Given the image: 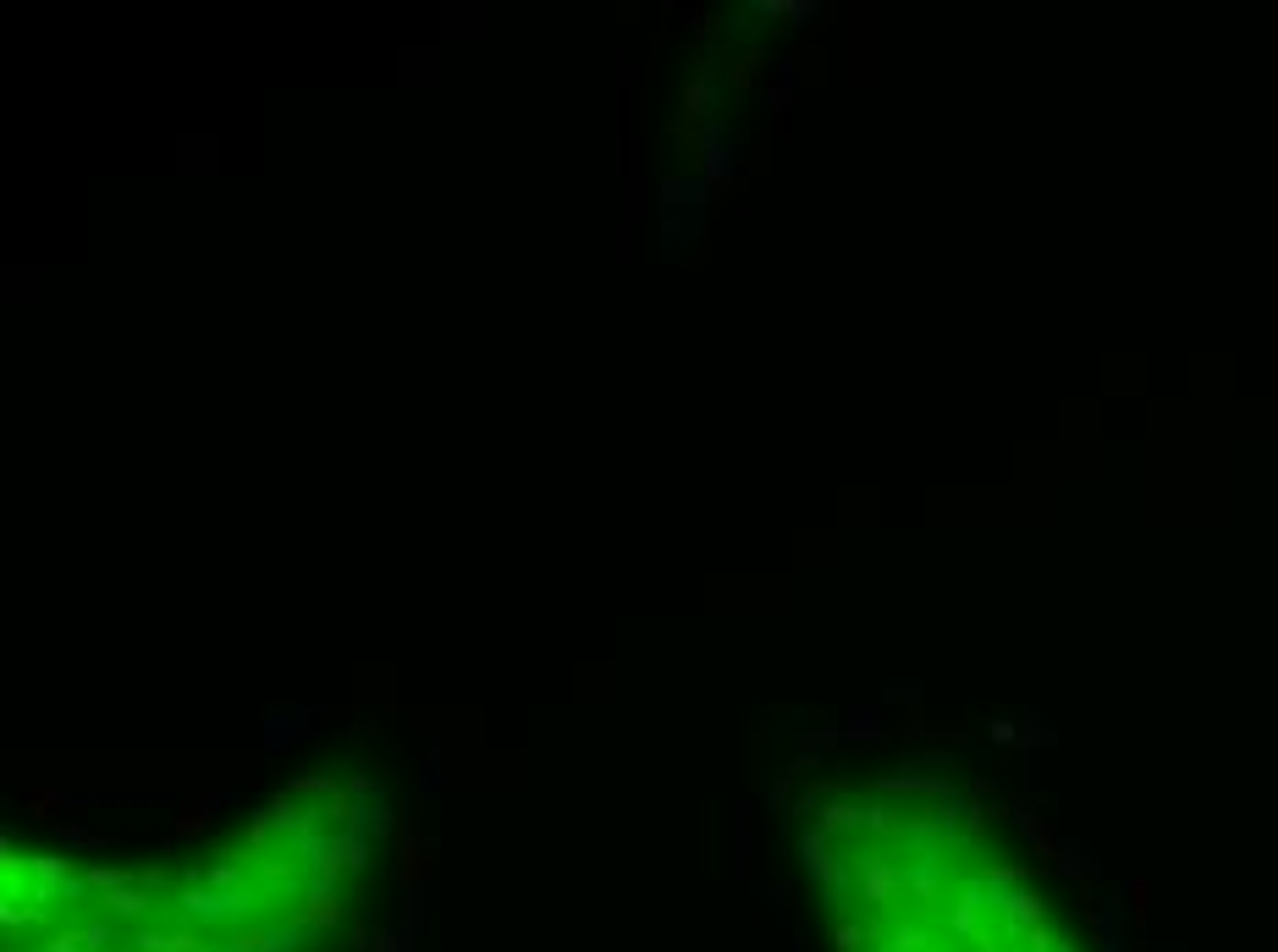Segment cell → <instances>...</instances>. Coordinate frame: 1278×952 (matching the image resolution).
I'll use <instances>...</instances> for the list:
<instances>
[{"label": "cell", "mask_w": 1278, "mask_h": 952, "mask_svg": "<svg viewBox=\"0 0 1278 952\" xmlns=\"http://www.w3.org/2000/svg\"><path fill=\"white\" fill-rule=\"evenodd\" d=\"M358 892L364 842L348 804L276 798L188 864L6 858V952H325Z\"/></svg>", "instance_id": "obj_1"}]
</instances>
